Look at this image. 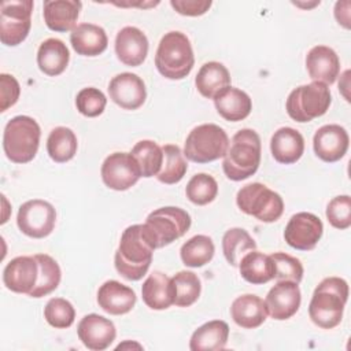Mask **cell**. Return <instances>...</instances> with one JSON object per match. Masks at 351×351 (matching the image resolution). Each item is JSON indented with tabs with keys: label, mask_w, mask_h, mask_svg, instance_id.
Instances as JSON below:
<instances>
[{
	"label": "cell",
	"mask_w": 351,
	"mask_h": 351,
	"mask_svg": "<svg viewBox=\"0 0 351 351\" xmlns=\"http://www.w3.org/2000/svg\"><path fill=\"white\" fill-rule=\"evenodd\" d=\"M155 250L156 241L145 223L128 226L114 256L117 271L129 281L141 280L151 266Z\"/></svg>",
	"instance_id": "1"
},
{
	"label": "cell",
	"mask_w": 351,
	"mask_h": 351,
	"mask_svg": "<svg viewBox=\"0 0 351 351\" xmlns=\"http://www.w3.org/2000/svg\"><path fill=\"white\" fill-rule=\"evenodd\" d=\"M347 300V281L340 277H326L313 292L308 304V315L318 328L333 329L341 322Z\"/></svg>",
	"instance_id": "2"
},
{
	"label": "cell",
	"mask_w": 351,
	"mask_h": 351,
	"mask_svg": "<svg viewBox=\"0 0 351 351\" xmlns=\"http://www.w3.org/2000/svg\"><path fill=\"white\" fill-rule=\"evenodd\" d=\"M262 144L259 134L252 129L239 130L230 140L223 156L222 169L232 181H243L254 176L261 165Z\"/></svg>",
	"instance_id": "3"
},
{
	"label": "cell",
	"mask_w": 351,
	"mask_h": 351,
	"mask_svg": "<svg viewBox=\"0 0 351 351\" xmlns=\"http://www.w3.org/2000/svg\"><path fill=\"white\" fill-rule=\"evenodd\" d=\"M193 64L195 55L186 34L173 30L160 38L155 66L165 78L182 80L192 71Z\"/></svg>",
	"instance_id": "4"
},
{
	"label": "cell",
	"mask_w": 351,
	"mask_h": 351,
	"mask_svg": "<svg viewBox=\"0 0 351 351\" xmlns=\"http://www.w3.org/2000/svg\"><path fill=\"white\" fill-rule=\"evenodd\" d=\"M40 125L27 115L11 118L3 132V151L14 163H27L34 159L40 145Z\"/></svg>",
	"instance_id": "5"
},
{
	"label": "cell",
	"mask_w": 351,
	"mask_h": 351,
	"mask_svg": "<svg viewBox=\"0 0 351 351\" xmlns=\"http://www.w3.org/2000/svg\"><path fill=\"white\" fill-rule=\"evenodd\" d=\"M332 103L329 86L313 81L307 85L295 88L287 99L285 110L291 119L296 122H310L322 117Z\"/></svg>",
	"instance_id": "6"
},
{
	"label": "cell",
	"mask_w": 351,
	"mask_h": 351,
	"mask_svg": "<svg viewBox=\"0 0 351 351\" xmlns=\"http://www.w3.org/2000/svg\"><path fill=\"white\" fill-rule=\"evenodd\" d=\"M229 147L226 132L215 123H203L193 128L184 145V156L195 163H208L223 158Z\"/></svg>",
	"instance_id": "7"
},
{
	"label": "cell",
	"mask_w": 351,
	"mask_h": 351,
	"mask_svg": "<svg viewBox=\"0 0 351 351\" xmlns=\"http://www.w3.org/2000/svg\"><path fill=\"white\" fill-rule=\"evenodd\" d=\"M236 203L244 214L266 223L276 222L284 213L282 197L261 182L244 185L236 195Z\"/></svg>",
	"instance_id": "8"
},
{
	"label": "cell",
	"mask_w": 351,
	"mask_h": 351,
	"mask_svg": "<svg viewBox=\"0 0 351 351\" xmlns=\"http://www.w3.org/2000/svg\"><path fill=\"white\" fill-rule=\"evenodd\" d=\"M191 222V215L184 208L174 206L156 208L145 219V225L156 241V248L169 245L182 237L189 230Z\"/></svg>",
	"instance_id": "9"
},
{
	"label": "cell",
	"mask_w": 351,
	"mask_h": 351,
	"mask_svg": "<svg viewBox=\"0 0 351 351\" xmlns=\"http://www.w3.org/2000/svg\"><path fill=\"white\" fill-rule=\"evenodd\" d=\"M32 0L1 1L0 41L7 47H16L26 40L32 26Z\"/></svg>",
	"instance_id": "10"
},
{
	"label": "cell",
	"mask_w": 351,
	"mask_h": 351,
	"mask_svg": "<svg viewBox=\"0 0 351 351\" xmlns=\"http://www.w3.org/2000/svg\"><path fill=\"white\" fill-rule=\"evenodd\" d=\"M56 223L55 207L43 199H32L21 204L16 215L19 230L32 239L49 236Z\"/></svg>",
	"instance_id": "11"
},
{
	"label": "cell",
	"mask_w": 351,
	"mask_h": 351,
	"mask_svg": "<svg viewBox=\"0 0 351 351\" xmlns=\"http://www.w3.org/2000/svg\"><path fill=\"white\" fill-rule=\"evenodd\" d=\"M104 185L114 191H128L141 177V170L130 152L110 154L100 169Z\"/></svg>",
	"instance_id": "12"
},
{
	"label": "cell",
	"mask_w": 351,
	"mask_h": 351,
	"mask_svg": "<svg viewBox=\"0 0 351 351\" xmlns=\"http://www.w3.org/2000/svg\"><path fill=\"white\" fill-rule=\"evenodd\" d=\"M324 233L322 221L306 211L293 214L284 230L287 244L299 251H310L315 248Z\"/></svg>",
	"instance_id": "13"
},
{
	"label": "cell",
	"mask_w": 351,
	"mask_h": 351,
	"mask_svg": "<svg viewBox=\"0 0 351 351\" xmlns=\"http://www.w3.org/2000/svg\"><path fill=\"white\" fill-rule=\"evenodd\" d=\"M300 302L302 293L299 285L288 280H280L270 288L265 298L267 314L277 321L293 317L300 307Z\"/></svg>",
	"instance_id": "14"
},
{
	"label": "cell",
	"mask_w": 351,
	"mask_h": 351,
	"mask_svg": "<svg viewBox=\"0 0 351 351\" xmlns=\"http://www.w3.org/2000/svg\"><path fill=\"white\" fill-rule=\"evenodd\" d=\"M110 99L123 110H137L147 99L144 81L134 73H121L108 84Z\"/></svg>",
	"instance_id": "15"
},
{
	"label": "cell",
	"mask_w": 351,
	"mask_h": 351,
	"mask_svg": "<svg viewBox=\"0 0 351 351\" xmlns=\"http://www.w3.org/2000/svg\"><path fill=\"white\" fill-rule=\"evenodd\" d=\"M77 335L88 350L103 351L115 340L117 329L111 319L92 313L80 321Z\"/></svg>",
	"instance_id": "16"
},
{
	"label": "cell",
	"mask_w": 351,
	"mask_h": 351,
	"mask_svg": "<svg viewBox=\"0 0 351 351\" xmlns=\"http://www.w3.org/2000/svg\"><path fill=\"white\" fill-rule=\"evenodd\" d=\"M348 144L350 137L347 130L336 123L321 126L313 137V148L315 155L326 163L340 160L346 155Z\"/></svg>",
	"instance_id": "17"
},
{
	"label": "cell",
	"mask_w": 351,
	"mask_h": 351,
	"mask_svg": "<svg viewBox=\"0 0 351 351\" xmlns=\"http://www.w3.org/2000/svg\"><path fill=\"white\" fill-rule=\"evenodd\" d=\"M38 280V263L34 256H16L3 270V282L15 293H27L34 289Z\"/></svg>",
	"instance_id": "18"
},
{
	"label": "cell",
	"mask_w": 351,
	"mask_h": 351,
	"mask_svg": "<svg viewBox=\"0 0 351 351\" xmlns=\"http://www.w3.org/2000/svg\"><path fill=\"white\" fill-rule=\"evenodd\" d=\"M148 38L134 26L122 27L115 37L117 58L126 66L137 67L143 64L148 55Z\"/></svg>",
	"instance_id": "19"
},
{
	"label": "cell",
	"mask_w": 351,
	"mask_h": 351,
	"mask_svg": "<svg viewBox=\"0 0 351 351\" xmlns=\"http://www.w3.org/2000/svg\"><path fill=\"white\" fill-rule=\"evenodd\" d=\"M306 69L313 81L330 85L339 77L340 60L330 47L315 45L306 55Z\"/></svg>",
	"instance_id": "20"
},
{
	"label": "cell",
	"mask_w": 351,
	"mask_h": 351,
	"mask_svg": "<svg viewBox=\"0 0 351 351\" xmlns=\"http://www.w3.org/2000/svg\"><path fill=\"white\" fill-rule=\"evenodd\" d=\"M136 300L134 291L117 280L106 281L97 291L99 307L111 315L128 314L134 307Z\"/></svg>",
	"instance_id": "21"
},
{
	"label": "cell",
	"mask_w": 351,
	"mask_h": 351,
	"mask_svg": "<svg viewBox=\"0 0 351 351\" xmlns=\"http://www.w3.org/2000/svg\"><path fill=\"white\" fill-rule=\"evenodd\" d=\"M82 3L78 0H47L44 1V22L49 30L69 32L75 27Z\"/></svg>",
	"instance_id": "22"
},
{
	"label": "cell",
	"mask_w": 351,
	"mask_h": 351,
	"mask_svg": "<svg viewBox=\"0 0 351 351\" xmlns=\"http://www.w3.org/2000/svg\"><path fill=\"white\" fill-rule=\"evenodd\" d=\"M73 49L81 56H97L107 49L108 38L106 30L95 23H80L70 33Z\"/></svg>",
	"instance_id": "23"
},
{
	"label": "cell",
	"mask_w": 351,
	"mask_h": 351,
	"mask_svg": "<svg viewBox=\"0 0 351 351\" xmlns=\"http://www.w3.org/2000/svg\"><path fill=\"white\" fill-rule=\"evenodd\" d=\"M270 151L276 162L292 165L298 162L304 152V138L293 128H280L270 140Z\"/></svg>",
	"instance_id": "24"
},
{
	"label": "cell",
	"mask_w": 351,
	"mask_h": 351,
	"mask_svg": "<svg viewBox=\"0 0 351 351\" xmlns=\"http://www.w3.org/2000/svg\"><path fill=\"white\" fill-rule=\"evenodd\" d=\"M233 321L244 329H255L267 318L265 302L252 293H245L236 298L230 306Z\"/></svg>",
	"instance_id": "25"
},
{
	"label": "cell",
	"mask_w": 351,
	"mask_h": 351,
	"mask_svg": "<svg viewBox=\"0 0 351 351\" xmlns=\"http://www.w3.org/2000/svg\"><path fill=\"white\" fill-rule=\"evenodd\" d=\"M214 106L218 114L230 122H239L245 119L251 110V97L241 89L228 86L214 97Z\"/></svg>",
	"instance_id": "26"
},
{
	"label": "cell",
	"mask_w": 351,
	"mask_h": 351,
	"mask_svg": "<svg viewBox=\"0 0 351 351\" xmlns=\"http://www.w3.org/2000/svg\"><path fill=\"white\" fill-rule=\"evenodd\" d=\"M143 302L151 310H166L174 304L171 278L162 271L151 273L141 287Z\"/></svg>",
	"instance_id": "27"
},
{
	"label": "cell",
	"mask_w": 351,
	"mask_h": 351,
	"mask_svg": "<svg viewBox=\"0 0 351 351\" xmlns=\"http://www.w3.org/2000/svg\"><path fill=\"white\" fill-rule=\"evenodd\" d=\"M70 60V52L66 44L59 38H47L43 41L37 51L38 69L49 75L56 77L62 74Z\"/></svg>",
	"instance_id": "28"
},
{
	"label": "cell",
	"mask_w": 351,
	"mask_h": 351,
	"mask_svg": "<svg viewBox=\"0 0 351 351\" xmlns=\"http://www.w3.org/2000/svg\"><path fill=\"white\" fill-rule=\"evenodd\" d=\"M228 337L229 325L222 319H213L192 333L189 348L192 351H219L225 348Z\"/></svg>",
	"instance_id": "29"
},
{
	"label": "cell",
	"mask_w": 351,
	"mask_h": 351,
	"mask_svg": "<svg viewBox=\"0 0 351 351\" xmlns=\"http://www.w3.org/2000/svg\"><path fill=\"white\" fill-rule=\"evenodd\" d=\"M237 267L241 277L254 285L266 284L276 277V265L273 258L256 250L247 252Z\"/></svg>",
	"instance_id": "30"
},
{
	"label": "cell",
	"mask_w": 351,
	"mask_h": 351,
	"mask_svg": "<svg viewBox=\"0 0 351 351\" xmlns=\"http://www.w3.org/2000/svg\"><path fill=\"white\" fill-rule=\"evenodd\" d=\"M197 92L206 99H214L221 90L230 86V74L219 62L204 63L195 78Z\"/></svg>",
	"instance_id": "31"
},
{
	"label": "cell",
	"mask_w": 351,
	"mask_h": 351,
	"mask_svg": "<svg viewBox=\"0 0 351 351\" xmlns=\"http://www.w3.org/2000/svg\"><path fill=\"white\" fill-rule=\"evenodd\" d=\"M78 141L75 133L66 126H56L47 138V152L56 163H66L77 154Z\"/></svg>",
	"instance_id": "32"
},
{
	"label": "cell",
	"mask_w": 351,
	"mask_h": 351,
	"mask_svg": "<svg viewBox=\"0 0 351 351\" xmlns=\"http://www.w3.org/2000/svg\"><path fill=\"white\" fill-rule=\"evenodd\" d=\"M252 250H256V243L245 229L232 228L225 232L222 237V252L230 266L237 267L241 258Z\"/></svg>",
	"instance_id": "33"
},
{
	"label": "cell",
	"mask_w": 351,
	"mask_h": 351,
	"mask_svg": "<svg viewBox=\"0 0 351 351\" xmlns=\"http://www.w3.org/2000/svg\"><path fill=\"white\" fill-rule=\"evenodd\" d=\"M215 252V245L211 237L206 234H196L181 245L180 256L188 267H202L208 263Z\"/></svg>",
	"instance_id": "34"
},
{
	"label": "cell",
	"mask_w": 351,
	"mask_h": 351,
	"mask_svg": "<svg viewBox=\"0 0 351 351\" xmlns=\"http://www.w3.org/2000/svg\"><path fill=\"white\" fill-rule=\"evenodd\" d=\"M34 258L38 263V280L29 296L43 298L58 288V285L60 284L62 271L58 262L52 256L47 254H37L34 255Z\"/></svg>",
	"instance_id": "35"
},
{
	"label": "cell",
	"mask_w": 351,
	"mask_h": 351,
	"mask_svg": "<svg viewBox=\"0 0 351 351\" xmlns=\"http://www.w3.org/2000/svg\"><path fill=\"white\" fill-rule=\"evenodd\" d=\"M162 151L163 163L156 178L167 185L180 182L188 170V163L185 160L184 152L176 144H166L162 147Z\"/></svg>",
	"instance_id": "36"
},
{
	"label": "cell",
	"mask_w": 351,
	"mask_h": 351,
	"mask_svg": "<svg viewBox=\"0 0 351 351\" xmlns=\"http://www.w3.org/2000/svg\"><path fill=\"white\" fill-rule=\"evenodd\" d=\"M130 154L134 156L140 166L141 177L149 178L158 176L163 163V151L162 147H159L155 141L140 140L132 148Z\"/></svg>",
	"instance_id": "37"
},
{
	"label": "cell",
	"mask_w": 351,
	"mask_h": 351,
	"mask_svg": "<svg viewBox=\"0 0 351 351\" xmlns=\"http://www.w3.org/2000/svg\"><path fill=\"white\" fill-rule=\"evenodd\" d=\"M174 304L178 307L192 306L200 296L202 282L193 271L181 270L171 277Z\"/></svg>",
	"instance_id": "38"
},
{
	"label": "cell",
	"mask_w": 351,
	"mask_h": 351,
	"mask_svg": "<svg viewBox=\"0 0 351 351\" xmlns=\"http://www.w3.org/2000/svg\"><path fill=\"white\" fill-rule=\"evenodd\" d=\"M185 195L193 204L206 206L217 197L218 184L213 176L207 173H199L188 181Z\"/></svg>",
	"instance_id": "39"
},
{
	"label": "cell",
	"mask_w": 351,
	"mask_h": 351,
	"mask_svg": "<svg viewBox=\"0 0 351 351\" xmlns=\"http://www.w3.org/2000/svg\"><path fill=\"white\" fill-rule=\"evenodd\" d=\"M44 318L51 326L56 329H66L73 325L75 310L69 300L63 298H52L44 307Z\"/></svg>",
	"instance_id": "40"
},
{
	"label": "cell",
	"mask_w": 351,
	"mask_h": 351,
	"mask_svg": "<svg viewBox=\"0 0 351 351\" xmlns=\"http://www.w3.org/2000/svg\"><path fill=\"white\" fill-rule=\"evenodd\" d=\"M106 104H107L106 95L100 89L93 86L81 89L75 97L77 110L84 117H88V118H95L103 114Z\"/></svg>",
	"instance_id": "41"
},
{
	"label": "cell",
	"mask_w": 351,
	"mask_h": 351,
	"mask_svg": "<svg viewBox=\"0 0 351 351\" xmlns=\"http://www.w3.org/2000/svg\"><path fill=\"white\" fill-rule=\"evenodd\" d=\"M326 218L333 228L348 229L351 226V197L348 195L333 197L326 206Z\"/></svg>",
	"instance_id": "42"
},
{
	"label": "cell",
	"mask_w": 351,
	"mask_h": 351,
	"mask_svg": "<svg viewBox=\"0 0 351 351\" xmlns=\"http://www.w3.org/2000/svg\"><path fill=\"white\" fill-rule=\"evenodd\" d=\"M276 265V277L280 280H288L299 284L303 278V265L302 262L285 252H274L270 255Z\"/></svg>",
	"instance_id": "43"
},
{
	"label": "cell",
	"mask_w": 351,
	"mask_h": 351,
	"mask_svg": "<svg viewBox=\"0 0 351 351\" xmlns=\"http://www.w3.org/2000/svg\"><path fill=\"white\" fill-rule=\"evenodd\" d=\"M21 95V86L16 78L11 74H0V111L4 112L12 107Z\"/></svg>",
	"instance_id": "44"
},
{
	"label": "cell",
	"mask_w": 351,
	"mask_h": 351,
	"mask_svg": "<svg viewBox=\"0 0 351 351\" xmlns=\"http://www.w3.org/2000/svg\"><path fill=\"white\" fill-rule=\"evenodd\" d=\"M210 0H171L170 5L181 15L199 16L208 11L211 7Z\"/></svg>",
	"instance_id": "45"
}]
</instances>
